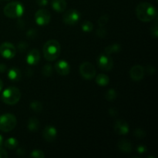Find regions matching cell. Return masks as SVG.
<instances>
[{
  "instance_id": "cell-38",
  "label": "cell",
  "mask_w": 158,
  "mask_h": 158,
  "mask_svg": "<svg viewBox=\"0 0 158 158\" xmlns=\"http://www.w3.org/2000/svg\"><path fill=\"white\" fill-rule=\"evenodd\" d=\"M36 3L40 6H45L48 4V0H36Z\"/></svg>"
},
{
  "instance_id": "cell-8",
  "label": "cell",
  "mask_w": 158,
  "mask_h": 158,
  "mask_svg": "<svg viewBox=\"0 0 158 158\" xmlns=\"http://www.w3.org/2000/svg\"><path fill=\"white\" fill-rule=\"evenodd\" d=\"M0 54L6 59H12L16 54V49L10 43H3L0 46Z\"/></svg>"
},
{
  "instance_id": "cell-15",
  "label": "cell",
  "mask_w": 158,
  "mask_h": 158,
  "mask_svg": "<svg viewBox=\"0 0 158 158\" xmlns=\"http://www.w3.org/2000/svg\"><path fill=\"white\" fill-rule=\"evenodd\" d=\"M40 53L39 50L33 49L30 50L26 56V62L29 65H36L40 62Z\"/></svg>"
},
{
  "instance_id": "cell-17",
  "label": "cell",
  "mask_w": 158,
  "mask_h": 158,
  "mask_svg": "<svg viewBox=\"0 0 158 158\" xmlns=\"http://www.w3.org/2000/svg\"><path fill=\"white\" fill-rule=\"evenodd\" d=\"M51 6L56 12H63L66 8V0H52Z\"/></svg>"
},
{
  "instance_id": "cell-7",
  "label": "cell",
  "mask_w": 158,
  "mask_h": 158,
  "mask_svg": "<svg viewBox=\"0 0 158 158\" xmlns=\"http://www.w3.org/2000/svg\"><path fill=\"white\" fill-rule=\"evenodd\" d=\"M80 73L82 77L86 80H92L96 76V69L92 63L85 62L80 65Z\"/></svg>"
},
{
  "instance_id": "cell-23",
  "label": "cell",
  "mask_w": 158,
  "mask_h": 158,
  "mask_svg": "<svg viewBox=\"0 0 158 158\" xmlns=\"http://www.w3.org/2000/svg\"><path fill=\"white\" fill-rule=\"evenodd\" d=\"M117 92L115 91V89H110L105 94V98H106V100L108 101H112V100H114L116 98H117Z\"/></svg>"
},
{
  "instance_id": "cell-35",
  "label": "cell",
  "mask_w": 158,
  "mask_h": 158,
  "mask_svg": "<svg viewBox=\"0 0 158 158\" xmlns=\"http://www.w3.org/2000/svg\"><path fill=\"white\" fill-rule=\"evenodd\" d=\"M137 151L140 154H143V153H145L147 151V148L145 146H143V145H139L137 148Z\"/></svg>"
},
{
  "instance_id": "cell-27",
  "label": "cell",
  "mask_w": 158,
  "mask_h": 158,
  "mask_svg": "<svg viewBox=\"0 0 158 158\" xmlns=\"http://www.w3.org/2000/svg\"><path fill=\"white\" fill-rule=\"evenodd\" d=\"M109 21V16L108 15H103L100 17L98 19V25L99 26H104Z\"/></svg>"
},
{
  "instance_id": "cell-45",
  "label": "cell",
  "mask_w": 158,
  "mask_h": 158,
  "mask_svg": "<svg viewBox=\"0 0 158 158\" xmlns=\"http://www.w3.org/2000/svg\"><path fill=\"white\" fill-rule=\"evenodd\" d=\"M156 1H157H157H158V0H156Z\"/></svg>"
},
{
  "instance_id": "cell-28",
  "label": "cell",
  "mask_w": 158,
  "mask_h": 158,
  "mask_svg": "<svg viewBox=\"0 0 158 158\" xmlns=\"http://www.w3.org/2000/svg\"><path fill=\"white\" fill-rule=\"evenodd\" d=\"M31 157L34 158H44L45 154L40 150H35L31 153Z\"/></svg>"
},
{
  "instance_id": "cell-29",
  "label": "cell",
  "mask_w": 158,
  "mask_h": 158,
  "mask_svg": "<svg viewBox=\"0 0 158 158\" xmlns=\"http://www.w3.org/2000/svg\"><path fill=\"white\" fill-rule=\"evenodd\" d=\"M134 136L137 138H143L146 136V132L144 131H143L140 128H137V129L134 131Z\"/></svg>"
},
{
  "instance_id": "cell-34",
  "label": "cell",
  "mask_w": 158,
  "mask_h": 158,
  "mask_svg": "<svg viewBox=\"0 0 158 158\" xmlns=\"http://www.w3.org/2000/svg\"><path fill=\"white\" fill-rule=\"evenodd\" d=\"M27 44L26 43H20L18 45V49L20 52H24L26 49V48H27Z\"/></svg>"
},
{
  "instance_id": "cell-39",
  "label": "cell",
  "mask_w": 158,
  "mask_h": 158,
  "mask_svg": "<svg viewBox=\"0 0 158 158\" xmlns=\"http://www.w3.org/2000/svg\"><path fill=\"white\" fill-rule=\"evenodd\" d=\"M6 69H7V67H6V64H4V63H1V64H0V73L6 72Z\"/></svg>"
},
{
  "instance_id": "cell-16",
  "label": "cell",
  "mask_w": 158,
  "mask_h": 158,
  "mask_svg": "<svg viewBox=\"0 0 158 158\" xmlns=\"http://www.w3.org/2000/svg\"><path fill=\"white\" fill-rule=\"evenodd\" d=\"M117 146H118L119 150L124 154H129L132 151V144L126 139H121L119 140Z\"/></svg>"
},
{
  "instance_id": "cell-14",
  "label": "cell",
  "mask_w": 158,
  "mask_h": 158,
  "mask_svg": "<svg viewBox=\"0 0 158 158\" xmlns=\"http://www.w3.org/2000/svg\"><path fill=\"white\" fill-rule=\"evenodd\" d=\"M57 135L56 128L52 126H47L43 131V136L47 142H53Z\"/></svg>"
},
{
  "instance_id": "cell-31",
  "label": "cell",
  "mask_w": 158,
  "mask_h": 158,
  "mask_svg": "<svg viewBox=\"0 0 158 158\" xmlns=\"http://www.w3.org/2000/svg\"><path fill=\"white\" fill-rule=\"evenodd\" d=\"M151 34L154 38H157L158 37V29H157V22L154 26H152L151 29Z\"/></svg>"
},
{
  "instance_id": "cell-44",
  "label": "cell",
  "mask_w": 158,
  "mask_h": 158,
  "mask_svg": "<svg viewBox=\"0 0 158 158\" xmlns=\"http://www.w3.org/2000/svg\"><path fill=\"white\" fill-rule=\"evenodd\" d=\"M4 1H8V0H4Z\"/></svg>"
},
{
  "instance_id": "cell-12",
  "label": "cell",
  "mask_w": 158,
  "mask_h": 158,
  "mask_svg": "<svg viewBox=\"0 0 158 158\" xmlns=\"http://www.w3.org/2000/svg\"><path fill=\"white\" fill-rule=\"evenodd\" d=\"M114 131L120 135H126L129 132V125L123 120H118L114 123Z\"/></svg>"
},
{
  "instance_id": "cell-26",
  "label": "cell",
  "mask_w": 158,
  "mask_h": 158,
  "mask_svg": "<svg viewBox=\"0 0 158 158\" xmlns=\"http://www.w3.org/2000/svg\"><path fill=\"white\" fill-rule=\"evenodd\" d=\"M52 73V67L50 64H46L43 68V74L45 77H50Z\"/></svg>"
},
{
  "instance_id": "cell-13",
  "label": "cell",
  "mask_w": 158,
  "mask_h": 158,
  "mask_svg": "<svg viewBox=\"0 0 158 158\" xmlns=\"http://www.w3.org/2000/svg\"><path fill=\"white\" fill-rule=\"evenodd\" d=\"M55 69L60 75L66 76L69 73L70 66L65 60H60L55 65Z\"/></svg>"
},
{
  "instance_id": "cell-36",
  "label": "cell",
  "mask_w": 158,
  "mask_h": 158,
  "mask_svg": "<svg viewBox=\"0 0 158 158\" xmlns=\"http://www.w3.org/2000/svg\"><path fill=\"white\" fill-rule=\"evenodd\" d=\"M146 71L148 74H154L156 69L153 66H148L146 68Z\"/></svg>"
},
{
  "instance_id": "cell-6",
  "label": "cell",
  "mask_w": 158,
  "mask_h": 158,
  "mask_svg": "<svg viewBox=\"0 0 158 158\" xmlns=\"http://www.w3.org/2000/svg\"><path fill=\"white\" fill-rule=\"evenodd\" d=\"M97 65H98V67L102 70L109 71L112 69L113 66H114V61H113L110 55L104 52L99 56L97 58Z\"/></svg>"
},
{
  "instance_id": "cell-33",
  "label": "cell",
  "mask_w": 158,
  "mask_h": 158,
  "mask_svg": "<svg viewBox=\"0 0 158 158\" xmlns=\"http://www.w3.org/2000/svg\"><path fill=\"white\" fill-rule=\"evenodd\" d=\"M108 113H109L110 116H111V117H117V115H118V110H117V108H110L109 110H108Z\"/></svg>"
},
{
  "instance_id": "cell-32",
  "label": "cell",
  "mask_w": 158,
  "mask_h": 158,
  "mask_svg": "<svg viewBox=\"0 0 158 158\" xmlns=\"http://www.w3.org/2000/svg\"><path fill=\"white\" fill-rule=\"evenodd\" d=\"M37 35V31L34 29H31L26 32V36L29 39H34Z\"/></svg>"
},
{
  "instance_id": "cell-42",
  "label": "cell",
  "mask_w": 158,
  "mask_h": 158,
  "mask_svg": "<svg viewBox=\"0 0 158 158\" xmlns=\"http://www.w3.org/2000/svg\"><path fill=\"white\" fill-rule=\"evenodd\" d=\"M2 88H3V83H2V80L1 79H0V91H1L2 89Z\"/></svg>"
},
{
  "instance_id": "cell-25",
  "label": "cell",
  "mask_w": 158,
  "mask_h": 158,
  "mask_svg": "<svg viewBox=\"0 0 158 158\" xmlns=\"http://www.w3.org/2000/svg\"><path fill=\"white\" fill-rule=\"evenodd\" d=\"M30 107L35 112H40L43 110V104L40 101L35 100L30 103Z\"/></svg>"
},
{
  "instance_id": "cell-19",
  "label": "cell",
  "mask_w": 158,
  "mask_h": 158,
  "mask_svg": "<svg viewBox=\"0 0 158 158\" xmlns=\"http://www.w3.org/2000/svg\"><path fill=\"white\" fill-rule=\"evenodd\" d=\"M27 127L30 131H38L39 127H40V122H39L38 119L35 117H31L28 121Z\"/></svg>"
},
{
  "instance_id": "cell-4",
  "label": "cell",
  "mask_w": 158,
  "mask_h": 158,
  "mask_svg": "<svg viewBox=\"0 0 158 158\" xmlns=\"http://www.w3.org/2000/svg\"><path fill=\"white\" fill-rule=\"evenodd\" d=\"M3 12L9 18L15 19L22 16L24 12V7L19 2H12L6 5L3 9Z\"/></svg>"
},
{
  "instance_id": "cell-40",
  "label": "cell",
  "mask_w": 158,
  "mask_h": 158,
  "mask_svg": "<svg viewBox=\"0 0 158 158\" xmlns=\"http://www.w3.org/2000/svg\"><path fill=\"white\" fill-rule=\"evenodd\" d=\"M16 154L19 156H23L25 154V150L23 148H19V149L17 150Z\"/></svg>"
},
{
  "instance_id": "cell-24",
  "label": "cell",
  "mask_w": 158,
  "mask_h": 158,
  "mask_svg": "<svg viewBox=\"0 0 158 158\" xmlns=\"http://www.w3.org/2000/svg\"><path fill=\"white\" fill-rule=\"evenodd\" d=\"M81 28H82V30L83 32H89L90 31L93 30L94 29V25L91 22L89 21H84L81 25Z\"/></svg>"
},
{
  "instance_id": "cell-43",
  "label": "cell",
  "mask_w": 158,
  "mask_h": 158,
  "mask_svg": "<svg viewBox=\"0 0 158 158\" xmlns=\"http://www.w3.org/2000/svg\"><path fill=\"white\" fill-rule=\"evenodd\" d=\"M2 143H3V137L2 136L0 135V147L2 145Z\"/></svg>"
},
{
  "instance_id": "cell-21",
  "label": "cell",
  "mask_w": 158,
  "mask_h": 158,
  "mask_svg": "<svg viewBox=\"0 0 158 158\" xmlns=\"http://www.w3.org/2000/svg\"><path fill=\"white\" fill-rule=\"evenodd\" d=\"M121 50V46L120 44H117V43H115V44H112L110 46H108L105 48V53L106 54H110L112 53H117V52H119Z\"/></svg>"
},
{
  "instance_id": "cell-5",
  "label": "cell",
  "mask_w": 158,
  "mask_h": 158,
  "mask_svg": "<svg viewBox=\"0 0 158 158\" xmlns=\"http://www.w3.org/2000/svg\"><path fill=\"white\" fill-rule=\"evenodd\" d=\"M16 117L12 114H6L0 116V130L3 132H9L15 127Z\"/></svg>"
},
{
  "instance_id": "cell-1",
  "label": "cell",
  "mask_w": 158,
  "mask_h": 158,
  "mask_svg": "<svg viewBox=\"0 0 158 158\" xmlns=\"http://www.w3.org/2000/svg\"><path fill=\"white\" fill-rule=\"evenodd\" d=\"M136 15L143 23L151 22L157 17V9L149 2H141L136 8Z\"/></svg>"
},
{
  "instance_id": "cell-3",
  "label": "cell",
  "mask_w": 158,
  "mask_h": 158,
  "mask_svg": "<svg viewBox=\"0 0 158 158\" xmlns=\"http://www.w3.org/2000/svg\"><path fill=\"white\" fill-rule=\"evenodd\" d=\"M21 98V93L17 87L10 86L5 89L2 95L3 102L6 104L14 105L16 104Z\"/></svg>"
},
{
  "instance_id": "cell-30",
  "label": "cell",
  "mask_w": 158,
  "mask_h": 158,
  "mask_svg": "<svg viewBox=\"0 0 158 158\" xmlns=\"http://www.w3.org/2000/svg\"><path fill=\"white\" fill-rule=\"evenodd\" d=\"M96 33H97V36L100 37V38H103V37L106 36V29L103 27V26H100V28L97 29V32H96Z\"/></svg>"
},
{
  "instance_id": "cell-2",
  "label": "cell",
  "mask_w": 158,
  "mask_h": 158,
  "mask_svg": "<svg viewBox=\"0 0 158 158\" xmlns=\"http://www.w3.org/2000/svg\"><path fill=\"white\" fill-rule=\"evenodd\" d=\"M60 53V44L57 40H50L43 46V55L48 61L56 60Z\"/></svg>"
},
{
  "instance_id": "cell-18",
  "label": "cell",
  "mask_w": 158,
  "mask_h": 158,
  "mask_svg": "<svg viewBox=\"0 0 158 158\" xmlns=\"http://www.w3.org/2000/svg\"><path fill=\"white\" fill-rule=\"evenodd\" d=\"M22 77L21 71L18 69V68H12L9 70L8 72V77L9 78V80H11L12 81L16 82L20 80Z\"/></svg>"
},
{
  "instance_id": "cell-41",
  "label": "cell",
  "mask_w": 158,
  "mask_h": 158,
  "mask_svg": "<svg viewBox=\"0 0 158 158\" xmlns=\"http://www.w3.org/2000/svg\"><path fill=\"white\" fill-rule=\"evenodd\" d=\"M18 26L20 28V29H23L25 26V23H24V21H23V20H19L18 21Z\"/></svg>"
},
{
  "instance_id": "cell-11",
  "label": "cell",
  "mask_w": 158,
  "mask_h": 158,
  "mask_svg": "<svg viewBox=\"0 0 158 158\" xmlns=\"http://www.w3.org/2000/svg\"><path fill=\"white\" fill-rule=\"evenodd\" d=\"M130 76L134 81H140L144 76V69L140 65H135L130 70Z\"/></svg>"
},
{
  "instance_id": "cell-37",
  "label": "cell",
  "mask_w": 158,
  "mask_h": 158,
  "mask_svg": "<svg viewBox=\"0 0 158 158\" xmlns=\"http://www.w3.org/2000/svg\"><path fill=\"white\" fill-rule=\"evenodd\" d=\"M8 157V154L6 151L0 147V158H6Z\"/></svg>"
},
{
  "instance_id": "cell-22",
  "label": "cell",
  "mask_w": 158,
  "mask_h": 158,
  "mask_svg": "<svg viewBox=\"0 0 158 158\" xmlns=\"http://www.w3.org/2000/svg\"><path fill=\"white\" fill-rule=\"evenodd\" d=\"M5 147L8 149L13 150L15 148H17L18 146V141H17L16 139L13 138V137H10V138L7 139V140L5 141L4 143Z\"/></svg>"
},
{
  "instance_id": "cell-10",
  "label": "cell",
  "mask_w": 158,
  "mask_h": 158,
  "mask_svg": "<svg viewBox=\"0 0 158 158\" xmlns=\"http://www.w3.org/2000/svg\"><path fill=\"white\" fill-rule=\"evenodd\" d=\"M80 12L76 9H70L66 12V13L63 15V21L67 25H75L80 20Z\"/></svg>"
},
{
  "instance_id": "cell-9",
  "label": "cell",
  "mask_w": 158,
  "mask_h": 158,
  "mask_svg": "<svg viewBox=\"0 0 158 158\" xmlns=\"http://www.w3.org/2000/svg\"><path fill=\"white\" fill-rule=\"evenodd\" d=\"M51 19V15L46 9H40L35 14V20L40 26H46L49 24Z\"/></svg>"
},
{
  "instance_id": "cell-20",
  "label": "cell",
  "mask_w": 158,
  "mask_h": 158,
  "mask_svg": "<svg viewBox=\"0 0 158 158\" xmlns=\"http://www.w3.org/2000/svg\"><path fill=\"white\" fill-rule=\"evenodd\" d=\"M96 82H97V83L99 86H105L109 83V77L106 76V74H99V75H97V77H96Z\"/></svg>"
}]
</instances>
